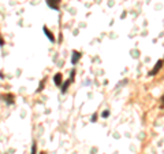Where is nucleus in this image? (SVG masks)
Listing matches in <instances>:
<instances>
[{"label": "nucleus", "mask_w": 164, "mask_h": 154, "mask_svg": "<svg viewBox=\"0 0 164 154\" xmlns=\"http://www.w3.org/2000/svg\"><path fill=\"white\" fill-rule=\"evenodd\" d=\"M160 102H161V107H164V95L160 98Z\"/></svg>", "instance_id": "ddd939ff"}, {"label": "nucleus", "mask_w": 164, "mask_h": 154, "mask_svg": "<svg viewBox=\"0 0 164 154\" xmlns=\"http://www.w3.org/2000/svg\"><path fill=\"white\" fill-rule=\"evenodd\" d=\"M81 58H82V54L79 52V51H75V50H74L72 54H71V64L72 65H77Z\"/></svg>", "instance_id": "20e7f679"}, {"label": "nucleus", "mask_w": 164, "mask_h": 154, "mask_svg": "<svg viewBox=\"0 0 164 154\" xmlns=\"http://www.w3.org/2000/svg\"><path fill=\"white\" fill-rule=\"evenodd\" d=\"M163 64H164V61H163V59H159V61H157V62L154 64L153 69H152V70H150V72L148 73V76H150V77H153V76L157 75V73L160 72V69L163 68Z\"/></svg>", "instance_id": "f257e3e1"}, {"label": "nucleus", "mask_w": 164, "mask_h": 154, "mask_svg": "<svg viewBox=\"0 0 164 154\" xmlns=\"http://www.w3.org/2000/svg\"><path fill=\"white\" fill-rule=\"evenodd\" d=\"M45 1H46V6H48L49 8H52V10H55V11H59L62 0H45Z\"/></svg>", "instance_id": "f03ea898"}, {"label": "nucleus", "mask_w": 164, "mask_h": 154, "mask_svg": "<svg viewBox=\"0 0 164 154\" xmlns=\"http://www.w3.org/2000/svg\"><path fill=\"white\" fill-rule=\"evenodd\" d=\"M72 81H74V79H71V77H70V79H68V80H66V81H64V83L62 84V88H60L62 94H66V92H67V90H68V87H70V84H71Z\"/></svg>", "instance_id": "423d86ee"}, {"label": "nucleus", "mask_w": 164, "mask_h": 154, "mask_svg": "<svg viewBox=\"0 0 164 154\" xmlns=\"http://www.w3.org/2000/svg\"><path fill=\"white\" fill-rule=\"evenodd\" d=\"M0 99L4 101L7 105H14L15 103V96L12 94H5V95H0Z\"/></svg>", "instance_id": "7ed1b4c3"}, {"label": "nucleus", "mask_w": 164, "mask_h": 154, "mask_svg": "<svg viewBox=\"0 0 164 154\" xmlns=\"http://www.w3.org/2000/svg\"><path fill=\"white\" fill-rule=\"evenodd\" d=\"M109 114H111V113H109V110H104V112L101 113V117H102V118H107Z\"/></svg>", "instance_id": "1a4fd4ad"}, {"label": "nucleus", "mask_w": 164, "mask_h": 154, "mask_svg": "<svg viewBox=\"0 0 164 154\" xmlns=\"http://www.w3.org/2000/svg\"><path fill=\"white\" fill-rule=\"evenodd\" d=\"M44 85H45V79H44V80H41L40 87H38V88H37V90H36V92H41V91L44 90Z\"/></svg>", "instance_id": "6e6552de"}, {"label": "nucleus", "mask_w": 164, "mask_h": 154, "mask_svg": "<svg viewBox=\"0 0 164 154\" xmlns=\"http://www.w3.org/2000/svg\"><path fill=\"white\" fill-rule=\"evenodd\" d=\"M31 153H37V146H36V142H33V144H31Z\"/></svg>", "instance_id": "9d476101"}, {"label": "nucleus", "mask_w": 164, "mask_h": 154, "mask_svg": "<svg viewBox=\"0 0 164 154\" xmlns=\"http://www.w3.org/2000/svg\"><path fill=\"white\" fill-rule=\"evenodd\" d=\"M4 44H5L4 39H3V36H1V35H0V47H3V46H4Z\"/></svg>", "instance_id": "f8f14e48"}, {"label": "nucleus", "mask_w": 164, "mask_h": 154, "mask_svg": "<svg viewBox=\"0 0 164 154\" xmlns=\"http://www.w3.org/2000/svg\"><path fill=\"white\" fill-rule=\"evenodd\" d=\"M53 83L57 87H62V84H63V76H62V73H56L53 76Z\"/></svg>", "instance_id": "0eeeda50"}, {"label": "nucleus", "mask_w": 164, "mask_h": 154, "mask_svg": "<svg viewBox=\"0 0 164 154\" xmlns=\"http://www.w3.org/2000/svg\"><path fill=\"white\" fill-rule=\"evenodd\" d=\"M42 30H44L45 36L49 39V41H51V43H55V41H56V39H55V36H53V33H52L51 30L48 29V26H46V25H44V26H42Z\"/></svg>", "instance_id": "39448f33"}, {"label": "nucleus", "mask_w": 164, "mask_h": 154, "mask_svg": "<svg viewBox=\"0 0 164 154\" xmlns=\"http://www.w3.org/2000/svg\"><path fill=\"white\" fill-rule=\"evenodd\" d=\"M90 121H92V122H96V121H97V114H96V113H94V114L92 116V118H90Z\"/></svg>", "instance_id": "9b49d317"}]
</instances>
